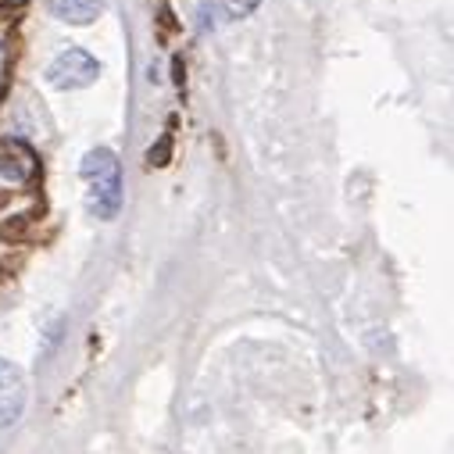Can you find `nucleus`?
<instances>
[{"label": "nucleus", "instance_id": "obj_4", "mask_svg": "<svg viewBox=\"0 0 454 454\" xmlns=\"http://www.w3.org/2000/svg\"><path fill=\"white\" fill-rule=\"evenodd\" d=\"M47 12L68 26H90L104 15V0H47Z\"/></svg>", "mask_w": 454, "mask_h": 454}, {"label": "nucleus", "instance_id": "obj_1", "mask_svg": "<svg viewBox=\"0 0 454 454\" xmlns=\"http://www.w3.org/2000/svg\"><path fill=\"white\" fill-rule=\"evenodd\" d=\"M86 186H90V211L104 222H111L122 207V168H119V158L111 154L107 147H97L82 158L79 165Z\"/></svg>", "mask_w": 454, "mask_h": 454}, {"label": "nucleus", "instance_id": "obj_5", "mask_svg": "<svg viewBox=\"0 0 454 454\" xmlns=\"http://www.w3.org/2000/svg\"><path fill=\"white\" fill-rule=\"evenodd\" d=\"M0 172L8 179H29L36 172V158L26 144H0Z\"/></svg>", "mask_w": 454, "mask_h": 454}, {"label": "nucleus", "instance_id": "obj_3", "mask_svg": "<svg viewBox=\"0 0 454 454\" xmlns=\"http://www.w3.org/2000/svg\"><path fill=\"white\" fill-rule=\"evenodd\" d=\"M26 411V376L19 365L0 358V429L15 426Z\"/></svg>", "mask_w": 454, "mask_h": 454}, {"label": "nucleus", "instance_id": "obj_6", "mask_svg": "<svg viewBox=\"0 0 454 454\" xmlns=\"http://www.w3.org/2000/svg\"><path fill=\"white\" fill-rule=\"evenodd\" d=\"M215 4H218V12H222L225 19L237 22V19H247V15L262 4V0H215Z\"/></svg>", "mask_w": 454, "mask_h": 454}, {"label": "nucleus", "instance_id": "obj_2", "mask_svg": "<svg viewBox=\"0 0 454 454\" xmlns=\"http://www.w3.org/2000/svg\"><path fill=\"white\" fill-rule=\"evenodd\" d=\"M97 75H100V65H97L86 51H79V47L61 51V54L47 65V82H51L54 90H82V86L97 82Z\"/></svg>", "mask_w": 454, "mask_h": 454}]
</instances>
